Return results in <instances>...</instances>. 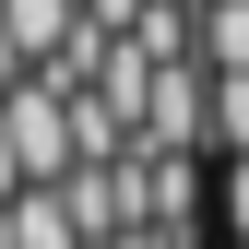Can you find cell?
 I'll return each instance as SVG.
<instances>
[{
    "label": "cell",
    "mask_w": 249,
    "mask_h": 249,
    "mask_svg": "<svg viewBox=\"0 0 249 249\" xmlns=\"http://www.w3.org/2000/svg\"><path fill=\"white\" fill-rule=\"evenodd\" d=\"M202 48H213V71H249V0H213Z\"/></svg>",
    "instance_id": "6da1fadb"
},
{
    "label": "cell",
    "mask_w": 249,
    "mask_h": 249,
    "mask_svg": "<svg viewBox=\"0 0 249 249\" xmlns=\"http://www.w3.org/2000/svg\"><path fill=\"white\" fill-rule=\"evenodd\" d=\"M237 249H249V237H237Z\"/></svg>",
    "instance_id": "277c9868"
},
{
    "label": "cell",
    "mask_w": 249,
    "mask_h": 249,
    "mask_svg": "<svg viewBox=\"0 0 249 249\" xmlns=\"http://www.w3.org/2000/svg\"><path fill=\"white\" fill-rule=\"evenodd\" d=\"M226 226L249 237V154H237V166H226Z\"/></svg>",
    "instance_id": "3957f363"
},
{
    "label": "cell",
    "mask_w": 249,
    "mask_h": 249,
    "mask_svg": "<svg viewBox=\"0 0 249 249\" xmlns=\"http://www.w3.org/2000/svg\"><path fill=\"white\" fill-rule=\"evenodd\" d=\"M213 142L249 154V71H213Z\"/></svg>",
    "instance_id": "7a4b0ae2"
}]
</instances>
